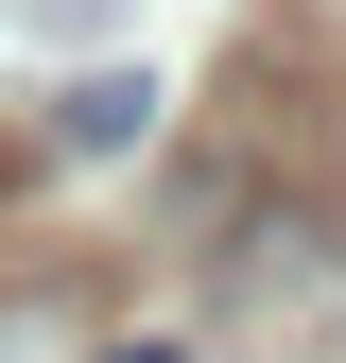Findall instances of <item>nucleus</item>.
<instances>
[{
    "label": "nucleus",
    "mask_w": 346,
    "mask_h": 363,
    "mask_svg": "<svg viewBox=\"0 0 346 363\" xmlns=\"http://www.w3.org/2000/svg\"><path fill=\"white\" fill-rule=\"evenodd\" d=\"M156 104H173L156 69H86L69 104H52V139H69V156H121V139H156Z\"/></svg>",
    "instance_id": "1"
},
{
    "label": "nucleus",
    "mask_w": 346,
    "mask_h": 363,
    "mask_svg": "<svg viewBox=\"0 0 346 363\" xmlns=\"http://www.w3.org/2000/svg\"><path fill=\"white\" fill-rule=\"evenodd\" d=\"M104 363H173V346H104Z\"/></svg>",
    "instance_id": "2"
}]
</instances>
